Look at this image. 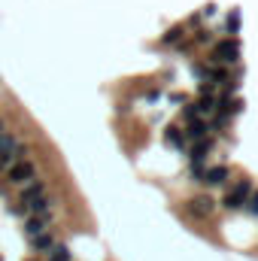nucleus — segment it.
Returning a JSON list of instances; mask_svg holds the SVG:
<instances>
[{
	"instance_id": "obj_4",
	"label": "nucleus",
	"mask_w": 258,
	"mask_h": 261,
	"mask_svg": "<svg viewBox=\"0 0 258 261\" xmlns=\"http://www.w3.org/2000/svg\"><path fill=\"white\" fill-rule=\"evenodd\" d=\"M189 213H192L194 219H210L216 213V200L210 195H197L189 200Z\"/></svg>"
},
{
	"instance_id": "obj_14",
	"label": "nucleus",
	"mask_w": 258,
	"mask_h": 261,
	"mask_svg": "<svg viewBox=\"0 0 258 261\" xmlns=\"http://www.w3.org/2000/svg\"><path fill=\"white\" fill-rule=\"evenodd\" d=\"M225 31H228V34H237V31H240V9H231V12H228Z\"/></svg>"
},
{
	"instance_id": "obj_18",
	"label": "nucleus",
	"mask_w": 258,
	"mask_h": 261,
	"mask_svg": "<svg viewBox=\"0 0 258 261\" xmlns=\"http://www.w3.org/2000/svg\"><path fill=\"white\" fill-rule=\"evenodd\" d=\"M246 213H252V216H258V189L249 195V200H246Z\"/></svg>"
},
{
	"instance_id": "obj_22",
	"label": "nucleus",
	"mask_w": 258,
	"mask_h": 261,
	"mask_svg": "<svg viewBox=\"0 0 258 261\" xmlns=\"http://www.w3.org/2000/svg\"><path fill=\"white\" fill-rule=\"evenodd\" d=\"M0 134H6V128H3V122H0Z\"/></svg>"
},
{
	"instance_id": "obj_5",
	"label": "nucleus",
	"mask_w": 258,
	"mask_h": 261,
	"mask_svg": "<svg viewBox=\"0 0 258 261\" xmlns=\"http://www.w3.org/2000/svg\"><path fill=\"white\" fill-rule=\"evenodd\" d=\"M46 231H52V216H28V219H24V234H28V240L40 237V234H46Z\"/></svg>"
},
{
	"instance_id": "obj_12",
	"label": "nucleus",
	"mask_w": 258,
	"mask_h": 261,
	"mask_svg": "<svg viewBox=\"0 0 258 261\" xmlns=\"http://www.w3.org/2000/svg\"><path fill=\"white\" fill-rule=\"evenodd\" d=\"M189 173H192L194 182H203V176H207V167H203V161H200V158H189Z\"/></svg>"
},
{
	"instance_id": "obj_1",
	"label": "nucleus",
	"mask_w": 258,
	"mask_h": 261,
	"mask_svg": "<svg viewBox=\"0 0 258 261\" xmlns=\"http://www.w3.org/2000/svg\"><path fill=\"white\" fill-rule=\"evenodd\" d=\"M252 192H255L252 179H240V182H234V186L225 192V197H222V206H225V210H231V213H234V210H243Z\"/></svg>"
},
{
	"instance_id": "obj_23",
	"label": "nucleus",
	"mask_w": 258,
	"mask_h": 261,
	"mask_svg": "<svg viewBox=\"0 0 258 261\" xmlns=\"http://www.w3.org/2000/svg\"><path fill=\"white\" fill-rule=\"evenodd\" d=\"M28 261H34V258H28Z\"/></svg>"
},
{
	"instance_id": "obj_21",
	"label": "nucleus",
	"mask_w": 258,
	"mask_h": 261,
	"mask_svg": "<svg viewBox=\"0 0 258 261\" xmlns=\"http://www.w3.org/2000/svg\"><path fill=\"white\" fill-rule=\"evenodd\" d=\"M213 37H210V31H197V43H210Z\"/></svg>"
},
{
	"instance_id": "obj_13",
	"label": "nucleus",
	"mask_w": 258,
	"mask_h": 261,
	"mask_svg": "<svg viewBox=\"0 0 258 261\" xmlns=\"http://www.w3.org/2000/svg\"><path fill=\"white\" fill-rule=\"evenodd\" d=\"M210 149H213V140H210V137H207V140H197V143H194V149H192V158H200V161H203Z\"/></svg>"
},
{
	"instance_id": "obj_15",
	"label": "nucleus",
	"mask_w": 258,
	"mask_h": 261,
	"mask_svg": "<svg viewBox=\"0 0 258 261\" xmlns=\"http://www.w3.org/2000/svg\"><path fill=\"white\" fill-rule=\"evenodd\" d=\"M183 34H186V28H183V24H176V28H170V31L161 37V43H164V46H170V43H179V40H183Z\"/></svg>"
},
{
	"instance_id": "obj_3",
	"label": "nucleus",
	"mask_w": 258,
	"mask_h": 261,
	"mask_svg": "<svg viewBox=\"0 0 258 261\" xmlns=\"http://www.w3.org/2000/svg\"><path fill=\"white\" fill-rule=\"evenodd\" d=\"M6 176H9V182H15V186H28L31 179H37V167H34L31 158H21V161H15V164L6 170Z\"/></svg>"
},
{
	"instance_id": "obj_6",
	"label": "nucleus",
	"mask_w": 258,
	"mask_h": 261,
	"mask_svg": "<svg viewBox=\"0 0 258 261\" xmlns=\"http://www.w3.org/2000/svg\"><path fill=\"white\" fill-rule=\"evenodd\" d=\"M46 195V182L43 179H31L28 186H21V195H18V200L21 203H31V200H37V197Z\"/></svg>"
},
{
	"instance_id": "obj_20",
	"label": "nucleus",
	"mask_w": 258,
	"mask_h": 261,
	"mask_svg": "<svg viewBox=\"0 0 258 261\" xmlns=\"http://www.w3.org/2000/svg\"><path fill=\"white\" fill-rule=\"evenodd\" d=\"M183 116H186V122H192V119H197V107H194V103H189V107L183 110Z\"/></svg>"
},
{
	"instance_id": "obj_11",
	"label": "nucleus",
	"mask_w": 258,
	"mask_h": 261,
	"mask_svg": "<svg viewBox=\"0 0 258 261\" xmlns=\"http://www.w3.org/2000/svg\"><path fill=\"white\" fill-rule=\"evenodd\" d=\"M194 107H197V116H210V113H216V107H219V97H200Z\"/></svg>"
},
{
	"instance_id": "obj_10",
	"label": "nucleus",
	"mask_w": 258,
	"mask_h": 261,
	"mask_svg": "<svg viewBox=\"0 0 258 261\" xmlns=\"http://www.w3.org/2000/svg\"><path fill=\"white\" fill-rule=\"evenodd\" d=\"M164 140H167L170 146L183 149V146H186V130H183V128H173V125H170V128L164 130Z\"/></svg>"
},
{
	"instance_id": "obj_8",
	"label": "nucleus",
	"mask_w": 258,
	"mask_h": 261,
	"mask_svg": "<svg viewBox=\"0 0 258 261\" xmlns=\"http://www.w3.org/2000/svg\"><path fill=\"white\" fill-rule=\"evenodd\" d=\"M31 246H34L37 252H46V255H49V252H52V249L58 246V240H55V234H52V231H46V234L34 237V240H31Z\"/></svg>"
},
{
	"instance_id": "obj_9",
	"label": "nucleus",
	"mask_w": 258,
	"mask_h": 261,
	"mask_svg": "<svg viewBox=\"0 0 258 261\" xmlns=\"http://www.w3.org/2000/svg\"><path fill=\"white\" fill-rule=\"evenodd\" d=\"M207 134H210V125L207 122H200V119H192L189 122V128H186V140H207Z\"/></svg>"
},
{
	"instance_id": "obj_19",
	"label": "nucleus",
	"mask_w": 258,
	"mask_h": 261,
	"mask_svg": "<svg viewBox=\"0 0 258 261\" xmlns=\"http://www.w3.org/2000/svg\"><path fill=\"white\" fill-rule=\"evenodd\" d=\"M216 88H219V85H213V82H203L197 91H200V97H216Z\"/></svg>"
},
{
	"instance_id": "obj_16",
	"label": "nucleus",
	"mask_w": 258,
	"mask_h": 261,
	"mask_svg": "<svg viewBox=\"0 0 258 261\" xmlns=\"http://www.w3.org/2000/svg\"><path fill=\"white\" fill-rule=\"evenodd\" d=\"M15 146H18V143H15V137H12L9 130H6V134H0V155H9V152H15Z\"/></svg>"
},
{
	"instance_id": "obj_17",
	"label": "nucleus",
	"mask_w": 258,
	"mask_h": 261,
	"mask_svg": "<svg viewBox=\"0 0 258 261\" xmlns=\"http://www.w3.org/2000/svg\"><path fill=\"white\" fill-rule=\"evenodd\" d=\"M46 261H73V255H70V249H67L64 243H58V246L49 252V258Z\"/></svg>"
},
{
	"instance_id": "obj_2",
	"label": "nucleus",
	"mask_w": 258,
	"mask_h": 261,
	"mask_svg": "<svg viewBox=\"0 0 258 261\" xmlns=\"http://www.w3.org/2000/svg\"><path fill=\"white\" fill-rule=\"evenodd\" d=\"M240 58V43L237 40H219L216 49H213V64H234Z\"/></svg>"
},
{
	"instance_id": "obj_7",
	"label": "nucleus",
	"mask_w": 258,
	"mask_h": 261,
	"mask_svg": "<svg viewBox=\"0 0 258 261\" xmlns=\"http://www.w3.org/2000/svg\"><path fill=\"white\" fill-rule=\"evenodd\" d=\"M228 176H231V167H228V164H216V167H207L203 182H207V186H222Z\"/></svg>"
}]
</instances>
